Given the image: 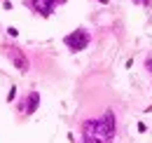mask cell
Masks as SVG:
<instances>
[{
    "label": "cell",
    "mask_w": 152,
    "mask_h": 143,
    "mask_svg": "<svg viewBox=\"0 0 152 143\" xmlns=\"http://www.w3.org/2000/svg\"><path fill=\"white\" fill-rule=\"evenodd\" d=\"M117 122H115V113L105 110V115L101 120H84L82 122V143H113Z\"/></svg>",
    "instance_id": "cell-1"
},
{
    "label": "cell",
    "mask_w": 152,
    "mask_h": 143,
    "mask_svg": "<svg viewBox=\"0 0 152 143\" xmlns=\"http://www.w3.org/2000/svg\"><path fill=\"white\" fill-rule=\"evenodd\" d=\"M0 49H2V54H5V56L12 61V66H14L19 73H28V71H31V61H28V56H26V52H23L21 47L5 42Z\"/></svg>",
    "instance_id": "cell-2"
},
{
    "label": "cell",
    "mask_w": 152,
    "mask_h": 143,
    "mask_svg": "<svg viewBox=\"0 0 152 143\" xmlns=\"http://www.w3.org/2000/svg\"><path fill=\"white\" fill-rule=\"evenodd\" d=\"M89 31H84V28H77L73 33H68V35L63 38V45L70 49V52H82V49H87V45H89Z\"/></svg>",
    "instance_id": "cell-3"
},
{
    "label": "cell",
    "mask_w": 152,
    "mask_h": 143,
    "mask_svg": "<svg viewBox=\"0 0 152 143\" xmlns=\"http://www.w3.org/2000/svg\"><path fill=\"white\" fill-rule=\"evenodd\" d=\"M58 2H63V0H26V5H28V7H33L40 17H49Z\"/></svg>",
    "instance_id": "cell-4"
},
{
    "label": "cell",
    "mask_w": 152,
    "mask_h": 143,
    "mask_svg": "<svg viewBox=\"0 0 152 143\" xmlns=\"http://www.w3.org/2000/svg\"><path fill=\"white\" fill-rule=\"evenodd\" d=\"M38 106H40V94H38V91H31L28 99H23V103L19 106V110H21V113H26V115H33V113L38 110Z\"/></svg>",
    "instance_id": "cell-5"
},
{
    "label": "cell",
    "mask_w": 152,
    "mask_h": 143,
    "mask_svg": "<svg viewBox=\"0 0 152 143\" xmlns=\"http://www.w3.org/2000/svg\"><path fill=\"white\" fill-rule=\"evenodd\" d=\"M145 68H148V73L152 75V59H145Z\"/></svg>",
    "instance_id": "cell-6"
},
{
    "label": "cell",
    "mask_w": 152,
    "mask_h": 143,
    "mask_svg": "<svg viewBox=\"0 0 152 143\" xmlns=\"http://www.w3.org/2000/svg\"><path fill=\"white\" fill-rule=\"evenodd\" d=\"M7 33H10V35H12V38H17V35H19V31H17V28H12V26L7 28Z\"/></svg>",
    "instance_id": "cell-7"
},
{
    "label": "cell",
    "mask_w": 152,
    "mask_h": 143,
    "mask_svg": "<svg viewBox=\"0 0 152 143\" xmlns=\"http://www.w3.org/2000/svg\"><path fill=\"white\" fill-rule=\"evenodd\" d=\"M133 2H136V5H145V7L150 5V0H133Z\"/></svg>",
    "instance_id": "cell-8"
}]
</instances>
